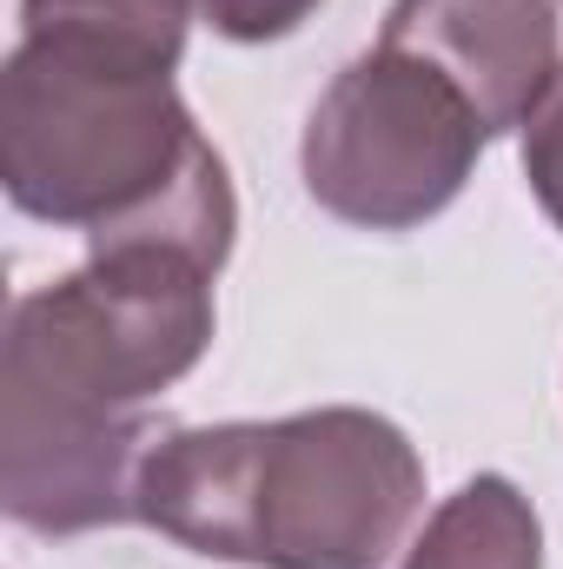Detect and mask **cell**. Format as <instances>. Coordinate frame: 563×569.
<instances>
[{"label": "cell", "mask_w": 563, "mask_h": 569, "mask_svg": "<svg viewBox=\"0 0 563 569\" xmlns=\"http://www.w3.org/2000/svg\"><path fill=\"white\" fill-rule=\"evenodd\" d=\"M213 266L120 246L80 272L20 291L0 345V503L33 537L134 523V483L172 391L213 345Z\"/></svg>", "instance_id": "cell-1"}, {"label": "cell", "mask_w": 563, "mask_h": 569, "mask_svg": "<svg viewBox=\"0 0 563 569\" xmlns=\"http://www.w3.org/2000/svg\"><path fill=\"white\" fill-rule=\"evenodd\" d=\"M418 510L412 437L358 405L172 425L134 483V523L246 569H385Z\"/></svg>", "instance_id": "cell-2"}, {"label": "cell", "mask_w": 563, "mask_h": 569, "mask_svg": "<svg viewBox=\"0 0 563 569\" xmlns=\"http://www.w3.org/2000/svg\"><path fill=\"white\" fill-rule=\"evenodd\" d=\"M0 186L27 219L87 232V252L166 246L233 259L239 199L166 73H127L20 40L0 73Z\"/></svg>", "instance_id": "cell-3"}, {"label": "cell", "mask_w": 563, "mask_h": 569, "mask_svg": "<svg viewBox=\"0 0 563 569\" xmlns=\"http://www.w3.org/2000/svg\"><path fill=\"white\" fill-rule=\"evenodd\" d=\"M484 140V120L437 67L378 40L318 93L298 172L332 219L358 232H412L464 192Z\"/></svg>", "instance_id": "cell-4"}, {"label": "cell", "mask_w": 563, "mask_h": 569, "mask_svg": "<svg viewBox=\"0 0 563 569\" xmlns=\"http://www.w3.org/2000/svg\"><path fill=\"white\" fill-rule=\"evenodd\" d=\"M378 40L437 67L491 140L531 127L563 73V27L551 0H392Z\"/></svg>", "instance_id": "cell-5"}, {"label": "cell", "mask_w": 563, "mask_h": 569, "mask_svg": "<svg viewBox=\"0 0 563 569\" xmlns=\"http://www.w3.org/2000/svg\"><path fill=\"white\" fill-rule=\"evenodd\" d=\"M192 13H199L192 0H20V20H27L20 40L172 80Z\"/></svg>", "instance_id": "cell-6"}, {"label": "cell", "mask_w": 563, "mask_h": 569, "mask_svg": "<svg viewBox=\"0 0 563 569\" xmlns=\"http://www.w3.org/2000/svg\"><path fill=\"white\" fill-rule=\"evenodd\" d=\"M398 569H544V523L511 477L484 470L424 517Z\"/></svg>", "instance_id": "cell-7"}, {"label": "cell", "mask_w": 563, "mask_h": 569, "mask_svg": "<svg viewBox=\"0 0 563 569\" xmlns=\"http://www.w3.org/2000/svg\"><path fill=\"white\" fill-rule=\"evenodd\" d=\"M199 20L219 33V40H239V47H266V40H285L298 33L325 0H192Z\"/></svg>", "instance_id": "cell-8"}, {"label": "cell", "mask_w": 563, "mask_h": 569, "mask_svg": "<svg viewBox=\"0 0 563 569\" xmlns=\"http://www.w3.org/2000/svg\"><path fill=\"white\" fill-rule=\"evenodd\" d=\"M524 179H531V199L544 206V219L563 232V73L524 127Z\"/></svg>", "instance_id": "cell-9"}]
</instances>
